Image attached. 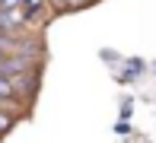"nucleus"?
I'll use <instances>...</instances> for the list:
<instances>
[{
	"label": "nucleus",
	"instance_id": "f257e3e1",
	"mask_svg": "<svg viewBox=\"0 0 156 143\" xmlns=\"http://www.w3.org/2000/svg\"><path fill=\"white\" fill-rule=\"evenodd\" d=\"M0 73H3V76H10V80H13V76H26V73H29V57H3V64H0Z\"/></svg>",
	"mask_w": 156,
	"mask_h": 143
},
{
	"label": "nucleus",
	"instance_id": "f03ea898",
	"mask_svg": "<svg viewBox=\"0 0 156 143\" xmlns=\"http://www.w3.org/2000/svg\"><path fill=\"white\" fill-rule=\"evenodd\" d=\"M26 13L19 10H0V32H16L19 26H23Z\"/></svg>",
	"mask_w": 156,
	"mask_h": 143
},
{
	"label": "nucleus",
	"instance_id": "7ed1b4c3",
	"mask_svg": "<svg viewBox=\"0 0 156 143\" xmlns=\"http://www.w3.org/2000/svg\"><path fill=\"white\" fill-rule=\"evenodd\" d=\"M13 96H16V86H13V80L0 73V102H6V99H13Z\"/></svg>",
	"mask_w": 156,
	"mask_h": 143
},
{
	"label": "nucleus",
	"instance_id": "20e7f679",
	"mask_svg": "<svg viewBox=\"0 0 156 143\" xmlns=\"http://www.w3.org/2000/svg\"><path fill=\"white\" fill-rule=\"evenodd\" d=\"M10 127H13V114L0 108V134H6V131H10Z\"/></svg>",
	"mask_w": 156,
	"mask_h": 143
},
{
	"label": "nucleus",
	"instance_id": "39448f33",
	"mask_svg": "<svg viewBox=\"0 0 156 143\" xmlns=\"http://www.w3.org/2000/svg\"><path fill=\"white\" fill-rule=\"evenodd\" d=\"M0 64H3V51H0Z\"/></svg>",
	"mask_w": 156,
	"mask_h": 143
}]
</instances>
